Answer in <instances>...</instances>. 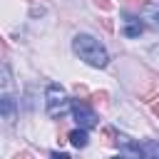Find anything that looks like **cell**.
Wrapping results in <instances>:
<instances>
[{
	"label": "cell",
	"mask_w": 159,
	"mask_h": 159,
	"mask_svg": "<svg viewBox=\"0 0 159 159\" xmlns=\"http://www.w3.org/2000/svg\"><path fill=\"white\" fill-rule=\"evenodd\" d=\"M15 107H17L15 97L2 94V99H0V112H2V117H5L7 122H12V119H15Z\"/></svg>",
	"instance_id": "4"
},
{
	"label": "cell",
	"mask_w": 159,
	"mask_h": 159,
	"mask_svg": "<svg viewBox=\"0 0 159 159\" xmlns=\"http://www.w3.org/2000/svg\"><path fill=\"white\" fill-rule=\"evenodd\" d=\"M142 17H147L152 27H159V7H154V5H144Z\"/></svg>",
	"instance_id": "7"
},
{
	"label": "cell",
	"mask_w": 159,
	"mask_h": 159,
	"mask_svg": "<svg viewBox=\"0 0 159 159\" xmlns=\"http://www.w3.org/2000/svg\"><path fill=\"white\" fill-rule=\"evenodd\" d=\"M52 157H55V159H67V154H65V152H52Z\"/></svg>",
	"instance_id": "9"
},
{
	"label": "cell",
	"mask_w": 159,
	"mask_h": 159,
	"mask_svg": "<svg viewBox=\"0 0 159 159\" xmlns=\"http://www.w3.org/2000/svg\"><path fill=\"white\" fill-rule=\"evenodd\" d=\"M30 2H32V0H30Z\"/></svg>",
	"instance_id": "12"
},
{
	"label": "cell",
	"mask_w": 159,
	"mask_h": 159,
	"mask_svg": "<svg viewBox=\"0 0 159 159\" xmlns=\"http://www.w3.org/2000/svg\"><path fill=\"white\" fill-rule=\"evenodd\" d=\"M142 157H157L159 159V144L157 142H144L142 144Z\"/></svg>",
	"instance_id": "8"
},
{
	"label": "cell",
	"mask_w": 159,
	"mask_h": 159,
	"mask_svg": "<svg viewBox=\"0 0 159 159\" xmlns=\"http://www.w3.org/2000/svg\"><path fill=\"white\" fill-rule=\"evenodd\" d=\"M154 112H157V114H159V102H157V104H154Z\"/></svg>",
	"instance_id": "11"
},
{
	"label": "cell",
	"mask_w": 159,
	"mask_h": 159,
	"mask_svg": "<svg viewBox=\"0 0 159 159\" xmlns=\"http://www.w3.org/2000/svg\"><path fill=\"white\" fill-rule=\"evenodd\" d=\"M132 5H144V0H129Z\"/></svg>",
	"instance_id": "10"
},
{
	"label": "cell",
	"mask_w": 159,
	"mask_h": 159,
	"mask_svg": "<svg viewBox=\"0 0 159 159\" xmlns=\"http://www.w3.org/2000/svg\"><path fill=\"white\" fill-rule=\"evenodd\" d=\"M72 50L80 55V60H84L92 67H107V62H109V55H107L104 45L99 40H94L92 35H75Z\"/></svg>",
	"instance_id": "1"
},
{
	"label": "cell",
	"mask_w": 159,
	"mask_h": 159,
	"mask_svg": "<svg viewBox=\"0 0 159 159\" xmlns=\"http://www.w3.org/2000/svg\"><path fill=\"white\" fill-rule=\"evenodd\" d=\"M70 99H67V92L60 87V84H50L47 92H45V107H47V114L50 117H62L67 109H70Z\"/></svg>",
	"instance_id": "2"
},
{
	"label": "cell",
	"mask_w": 159,
	"mask_h": 159,
	"mask_svg": "<svg viewBox=\"0 0 159 159\" xmlns=\"http://www.w3.org/2000/svg\"><path fill=\"white\" fill-rule=\"evenodd\" d=\"M87 142H89V137H87V129H84V127L70 132V144H72V147L82 149V147H87Z\"/></svg>",
	"instance_id": "6"
},
{
	"label": "cell",
	"mask_w": 159,
	"mask_h": 159,
	"mask_svg": "<svg viewBox=\"0 0 159 159\" xmlns=\"http://www.w3.org/2000/svg\"><path fill=\"white\" fill-rule=\"evenodd\" d=\"M72 114H75V119H77L80 127H84V129L97 127V114L89 107H84L82 102H72Z\"/></svg>",
	"instance_id": "3"
},
{
	"label": "cell",
	"mask_w": 159,
	"mask_h": 159,
	"mask_svg": "<svg viewBox=\"0 0 159 159\" xmlns=\"http://www.w3.org/2000/svg\"><path fill=\"white\" fill-rule=\"evenodd\" d=\"M144 32V22L139 17H127V25H124V35L127 37H139Z\"/></svg>",
	"instance_id": "5"
}]
</instances>
